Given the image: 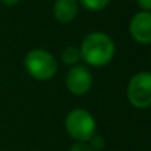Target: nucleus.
Returning <instances> with one entry per match:
<instances>
[{
	"mask_svg": "<svg viewBox=\"0 0 151 151\" xmlns=\"http://www.w3.org/2000/svg\"><path fill=\"white\" fill-rule=\"evenodd\" d=\"M81 60L88 65L99 68L113 60L115 55V45L113 40L104 32H91L86 35L81 44Z\"/></svg>",
	"mask_w": 151,
	"mask_h": 151,
	"instance_id": "f257e3e1",
	"label": "nucleus"
},
{
	"mask_svg": "<svg viewBox=\"0 0 151 151\" xmlns=\"http://www.w3.org/2000/svg\"><path fill=\"white\" fill-rule=\"evenodd\" d=\"M24 65L29 74L40 81L50 80L57 72V61L50 52L33 49L25 56Z\"/></svg>",
	"mask_w": 151,
	"mask_h": 151,
	"instance_id": "f03ea898",
	"label": "nucleus"
},
{
	"mask_svg": "<svg viewBox=\"0 0 151 151\" xmlns=\"http://www.w3.org/2000/svg\"><path fill=\"white\" fill-rule=\"evenodd\" d=\"M65 129L76 142H89V139L96 134L97 123L89 111L74 109L66 115Z\"/></svg>",
	"mask_w": 151,
	"mask_h": 151,
	"instance_id": "7ed1b4c3",
	"label": "nucleus"
},
{
	"mask_svg": "<svg viewBox=\"0 0 151 151\" xmlns=\"http://www.w3.org/2000/svg\"><path fill=\"white\" fill-rule=\"evenodd\" d=\"M127 98L137 109L151 106V73L139 72L131 77L127 86Z\"/></svg>",
	"mask_w": 151,
	"mask_h": 151,
	"instance_id": "20e7f679",
	"label": "nucleus"
},
{
	"mask_svg": "<svg viewBox=\"0 0 151 151\" xmlns=\"http://www.w3.org/2000/svg\"><path fill=\"white\" fill-rule=\"evenodd\" d=\"M65 85L70 93L76 96H83L93 85V76L85 65H74L66 74Z\"/></svg>",
	"mask_w": 151,
	"mask_h": 151,
	"instance_id": "39448f33",
	"label": "nucleus"
},
{
	"mask_svg": "<svg viewBox=\"0 0 151 151\" xmlns=\"http://www.w3.org/2000/svg\"><path fill=\"white\" fill-rule=\"evenodd\" d=\"M130 35L139 44H151V12L141 11L135 13L130 20L129 25Z\"/></svg>",
	"mask_w": 151,
	"mask_h": 151,
	"instance_id": "423d86ee",
	"label": "nucleus"
},
{
	"mask_svg": "<svg viewBox=\"0 0 151 151\" xmlns=\"http://www.w3.org/2000/svg\"><path fill=\"white\" fill-rule=\"evenodd\" d=\"M78 13L77 0H56L53 4V15L56 20L63 24L73 21Z\"/></svg>",
	"mask_w": 151,
	"mask_h": 151,
	"instance_id": "0eeeda50",
	"label": "nucleus"
},
{
	"mask_svg": "<svg viewBox=\"0 0 151 151\" xmlns=\"http://www.w3.org/2000/svg\"><path fill=\"white\" fill-rule=\"evenodd\" d=\"M61 58H63V63L66 64V65H77L81 60V50L80 48L76 47H68L64 49L63 55H61Z\"/></svg>",
	"mask_w": 151,
	"mask_h": 151,
	"instance_id": "6e6552de",
	"label": "nucleus"
},
{
	"mask_svg": "<svg viewBox=\"0 0 151 151\" xmlns=\"http://www.w3.org/2000/svg\"><path fill=\"white\" fill-rule=\"evenodd\" d=\"M78 1L85 9L96 12V11H101L106 8L111 0H78Z\"/></svg>",
	"mask_w": 151,
	"mask_h": 151,
	"instance_id": "1a4fd4ad",
	"label": "nucleus"
},
{
	"mask_svg": "<svg viewBox=\"0 0 151 151\" xmlns=\"http://www.w3.org/2000/svg\"><path fill=\"white\" fill-rule=\"evenodd\" d=\"M88 143L90 145V147H91V150H93V151H102L105 149V146H106L104 137L96 135V134H94V135L89 139Z\"/></svg>",
	"mask_w": 151,
	"mask_h": 151,
	"instance_id": "9d476101",
	"label": "nucleus"
},
{
	"mask_svg": "<svg viewBox=\"0 0 151 151\" xmlns=\"http://www.w3.org/2000/svg\"><path fill=\"white\" fill-rule=\"evenodd\" d=\"M69 151H93L88 142H76Z\"/></svg>",
	"mask_w": 151,
	"mask_h": 151,
	"instance_id": "9b49d317",
	"label": "nucleus"
},
{
	"mask_svg": "<svg viewBox=\"0 0 151 151\" xmlns=\"http://www.w3.org/2000/svg\"><path fill=\"white\" fill-rule=\"evenodd\" d=\"M142 11H151V0H137Z\"/></svg>",
	"mask_w": 151,
	"mask_h": 151,
	"instance_id": "f8f14e48",
	"label": "nucleus"
},
{
	"mask_svg": "<svg viewBox=\"0 0 151 151\" xmlns=\"http://www.w3.org/2000/svg\"><path fill=\"white\" fill-rule=\"evenodd\" d=\"M3 3H4L5 5H15L19 3V0H1Z\"/></svg>",
	"mask_w": 151,
	"mask_h": 151,
	"instance_id": "ddd939ff",
	"label": "nucleus"
}]
</instances>
